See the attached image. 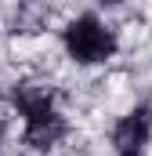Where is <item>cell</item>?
<instances>
[{
    "label": "cell",
    "mask_w": 152,
    "mask_h": 156,
    "mask_svg": "<svg viewBox=\"0 0 152 156\" xmlns=\"http://www.w3.org/2000/svg\"><path fill=\"white\" fill-rule=\"evenodd\" d=\"M62 134H65V123H62V116H58L54 109L26 120V142H29L33 149H51V145H58Z\"/></svg>",
    "instance_id": "3"
},
{
    "label": "cell",
    "mask_w": 152,
    "mask_h": 156,
    "mask_svg": "<svg viewBox=\"0 0 152 156\" xmlns=\"http://www.w3.org/2000/svg\"><path fill=\"white\" fill-rule=\"evenodd\" d=\"M65 51L69 58L83 62V66H98L105 58H112L116 51V37L105 22H98L94 15H80L76 22L65 26Z\"/></svg>",
    "instance_id": "1"
},
{
    "label": "cell",
    "mask_w": 152,
    "mask_h": 156,
    "mask_svg": "<svg viewBox=\"0 0 152 156\" xmlns=\"http://www.w3.org/2000/svg\"><path fill=\"white\" fill-rule=\"evenodd\" d=\"M149 134H152V109L149 105H138V109H130L116 123L112 142L123 156H141V145L149 142Z\"/></svg>",
    "instance_id": "2"
}]
</instances>
